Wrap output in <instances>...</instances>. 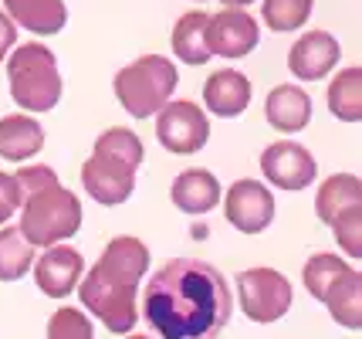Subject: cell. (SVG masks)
<instances>
[{
	"mask_svg": "<svg viewBox=\"0 0 362 339\" xmlns=\"http://www.w3.org/2000/svg\"><path fill=\"white\" fill-rule=\"evenodd\" d=\"M247 4H254V0H223V7H247Z\"/></svg>",
	"mask_w": 362,
	"mask_h": 339,
	"instance_id": "obj_32",
	"label": "cell"
},
{
	"mask_svg": "<svg viewBox=\"0 0 362 339\" xmlns=\"http://www.w3.org/2000/svg\"><path fill=\"white\" fill-rule=\"evenodd\" d=\"M156 136L163 149L189 156V153H200L210 139V119L204 115V109L197 102H166L156 113Z\"/></svg>",
	"mask_w": 362,
	"mask_h": 339,
	"instance_id": "obj_7",
	"label": "cell"
},
{
	"mask_svg": "<svg viewBox=\"0 0 362 339\" xmlns=\"http://www.w3.org/2000/svg\"><path fill=\"white\" fill-rule=\"evenodd\" d=\"M261 41L257 21L240 7H223L221 14L206 17V48L221 58H244Z\"/></svg>",
	"mask_w": 362,
	"mask_h": 339,
	"instance_id": "obj_11",
	"label": "cell"
},
{
	"mask_svg": "<svg viewBox=\"0 0 362 339\" xmlns=\"http://www.w3.org/2000/svg\"><path fill=\"white\" fill-rule=\"evenodd\" d=\"M339 54H342V48H339V41L329 31H308L291 45L288 68L301 81H318L332 75V68L339 65Z\"/></svg>",
	"mask_w": 362,
	"mask_h": 339,
	"instance_id": "obj_13",
	"label": "cell"
},
{
	"mask_svg": "<svg viewBox=\"0 0 362 339\" xmlns=\"http://www.w3.org/2000/svg\"><path fill=\"white\" fill-rule=\"evenodd\" d=\"M230 312L227 278L197 258L166 261L142 295V316L159 339H217Z\"/></svg>",
	"mask_w": 362,
	"mask_h": 339,
	"instance_id": "obj_1",
	"label": "cell"
},
{
	"mask_svg": "<svg viewBox=\"0 0 362 339\" xmlns=\"http://www.w3.org/2000/svg\"><path fill=\"white\" fill-rule=\"evenodd\" d=\"M204 105L206 113L221 115V119H234L251 105V81L234 68L214 71L204 85Z\"/></svg>",
	"mask_w": 362,
	"mask_h": 339,
	"instance_id": "obj_14",
	"label": "cell"
},
{
	"mask_svg": "<svg viewBox=\"0 0 362 339\" xmlns=\"http://www.w3.org/2000/svg\"><path fill=\"white\" fill-rule=\"evenodd\" d=\"M81 227V204L71 190L62 183H51L41 190H31L21 200V224L17 231L34 244V248H51V244L68 241Z\"/></svg>",
	"mask_w": 362,
	"mask_h": 339,
	"instance_id": "obj_3",
	"label": "cell"
},
{
	"mask_svg": "<svg viewBox=\"0 0 362 339\" xmlns=\"http://www.w3.org/2000/svg\"><path fill=\"white\" fill-rule=\"evenodd\" d=\"M17 45V24L11 17L0 11V65H4V58L11 54V48Z\"/></svg>",
	"mask_w": 362,
	"mask_h": 339,
	"instance_id": "obj_31",
	"label": "cell"
},
{
	"mask_svg": "<svg viewBox=\"0 0 362 339\" xmlns=\"http://www.w3.org/2000/svg\"><path fill=\"white\" fill-rule=\"evenodd\" d=\"M206 17L204 11H187L173 28V51L183 65H206L210 48H206Z\"/></svg>",
	"mask_w": 362,
	"mask_h": 339,
	"instance_id": "obj_21",
	"label": "cell"
},
{
	"mask_svg": "<svg viewBox=\"0 0 362 339\" xmlns=\"http://www.w3.org/2000/svg\"><path fill=\"white\" fill-rule=\"evenodd\" d=\"M7 81L11 96L28 113H51L62 102V75L58 62L45 45H21L11 48L7 58Z\"/></svg>",
	"mask_w": 362,
	"mask_h": 339,
	"instance_id": "obj_4",
	"label": "cell"
},
{
	"mask_svg": "<svg viewBox=\"0 0 362 339\" xmlns=\"http://www.w3.org/2000/svg\"><path fill=\"white\" fill-rule=\"evenodd\" d=\"M34 272V282H37V289L51 295V299H64L68 292H75V285L81 282V275H85V258H81L75 248H68V244H51L41 261H34L31 265Z\"/></svg>",
	"mask_w": 362,
	"mask_h": 339,
	"instance_id": "obj_12",
	"label": "cell"
},
{
	"mask_svg": "<svg viewBox=\"0 0 362 339\" xmlns=\"http://www.w3.org/2000/svg\"><path fill=\"white\" fill-rule=\"evenodd\" d=\"M136 170L139 166H132L122 156H112L105 149H92V156L81 166L85 194L92 197L95 204H102V207L126 204L132 190H136Z\"/></svg>",
	"mask_w": 362,
	"mask_h": 339,
	"instance_id": "obj_8",
	"label": "cell"
},
{
	"mask_svg": "<svg viewBox=\"0 0 362 339\" xmlns=\"http://www.w3.org/2000/svg\"><path fill=\"white\" fill-rule=\"evenodd\" d=\"M146 272H149V248L129 234L112 238L102 258L95 261V268L81 278V306L95 319H102L109 333H129L139 323L136 319V289Z\"/></svg>",
	"mask_w": 362,
	"mask_h": 339,
	"instance_id": "obj_2",
	"label": "cell"
},
{
	"mask_svg": "<svg viewBox=\"0 0 362 339\" xmlns=\"http://www.w3.org/2000/svg\"><path fill=\"white\" fill-rule=\"evenodd\" d=\"M45 146V130L31 115H4L0 119V160L24 163L37 156Z\"/></svg>",
	"mask_w": 362,
	"mask_h": 339,
	"instance_id": "obj_17",
	"label": "cell"
},
{
	"mask_svg": "<svg viewBox=\"0 0 362 339\" xmlns=\"http://www.w3.org/2000/svg\"><path fill=\"white\" fill-rule=\"evenodd\" d=\"M34 244L17 227H0V282H17L31 272Z\"/></svg>",
	"mask_w": 362,
	"mask_h": 339,
	"instance_id": "obj_23",
	"label": "cell"
},
{
	"mask_svg": "<svg viewBox=\"0 0 362 339\" xmlns=\"http://www.w3.org/2000/svg\"><path fill=\"white\" fill-rule=\"evenodd\" d=\"M223 217L240 234H261L274 221V197L257 180H237L223 197Z\"/></svg>",
	"mask_w": 362,
	"mask_h": 339,
	"instance_id": "obj_9",
	"label": "cell"
},
{
	"mask_svg": "<svg viewBox=\"0 0 362 339\" xmlns=\"http://www.w3.org/2000/svg\"><path fill=\"white\" fill-rule=\"evenodd\" d=\"M332 234H335V241H339V248L346 251L349 258L356 261L362 255V207H352V210H346L342 217H335L332 221Z\"/></svg>",
	"mask_w": 362,
	"mask_h": 339,
	"instance_id": "obj_28",
	"label": "cell"
},
{
	"mask_svg": "<svg viewBox=\"0 0 362 339\" xmlns=\"http://www.w3.org/2000/svg\"><path fill=\"white\" fill-rule=\"evenodd\" d=\"M17 187H21V197L31 194V190H41V187H51V183H58V173L51 170V166H24V170H17L14 173Z\"/></svg>",
	"mask_w": 362,
	"mask_h": 339,
	"instance_id": "obj_29",
	"label": "cell"
},
{
	"mask_svg": "<svg viewBox=\"0 0 362 339\" xmlns=\"http://www.w3.org/2000/svg\"><path fill=\"white\" fill-rule=\"evenodd\" d=\"M21 187L11 173H0V224H7L14 217V210H21Z\"/></svg>",
	"mask_w": 362,
	"mask_h": 339,
	"instance_id": "obj_30",
	"label": "cell"
},
{
	"mask_svg": "<svg viewBox=\"0 0 362 339\" xmlns=\"http://www.w3.org/2000/svg\"><path fill=\"white\" fill-rule=\"evenodd\" d=\"M170 197H173V204L183 214H206V210H214L221 204V183H217V177L210 170L193 166V170H183L173 180Z\"/></svg>",
	"mask_w": 362,
	"mask_h": 339,
	"instance_id": "obj_15",
	"label": "cell"
},
{
	"mask_svg": "<svg viewBox=\"0 0 362 339\" xmlns=\"http://www.w3.org/2000/svg\"><path fill=\"white\" fill-rule=\"evenodd\" d=\"M261 173L268 177V183L281 187V190H305V187L315 183L318 163L301 143L281 139V143H271L261 153Z\"/></svg>",
	"mask_w": 362,
	"mask_h": 339,
	"instance_id": "obj_10",
	"label": "cell"
},
{
	"mask_svg": "<svg viewBox=\"0 0 362 339\" xmlns=\"http://www.w3.org/2000/svg\"><path fill=\"white\" fill-rule=\"evenodd\" d=\"M176 81H180V75H176V65L170 58L142 54L115 75L112 88H115V98L122 102V109L132 119H149L173 98Z\"/></svg>",
	"mask_w": 362,
	"mask_h": 339,
	"instance_id": "obj_5",
	"label": "cell"
},
{
	"mask_svg": "<svg viewBox=\"0 0 362 339\" xmlns=\"http://www.w3.org/2000/svg\"><path fill=\"white\" fill-rule=\"evenodd\" d=\"M322 302L329 306L332 319H335L339 326L359 329L362 326V275H359V268L349 265L346 272L339 275L329 289H325Z\"/></svg>",
	"mask_w": 362,
	"mask_h": 339,
	"instance_id": "obj_19",
	"label": "cell"
},
{
	"mask_svg": "<svg viewBox=\"0 0 362 339\" xmlns=\"http://www.w3.org/2000/svg\"><path fill=\"white\" fill-rule=\"evenodd\" d=\"M329 113L339 122H359L362 119V71L346 68L329 85Z\"/></svg>",
	"mask_w": 362,
	"mask_h": 339,
	"instance_id": "obj_22",
	"label": "cell"
},
{
	"mask_svg": "<svg viewBox=\"0 0 362 339\" xmlns=\"http://www.w3.org/2000/svg\"><path fill=\"white\" fill-rule=\"evenodd\" d=\"M95 149H105L112 156H122V160H129L132 166H142V156H146L139 136L132 130H105L95 139Z\"/></svg>",
	"mask_w": 362,
	"mask_h": 339,
	"instance_id": "obj_27",
	"label": "cell"
},
{
	"mask_svg": "<svg viewBox=\"0 0 362 339\" xmlns=\"http://www.w3.org/2000/svg\"><path fill=\"white\" fill-rule=\"evenodd\" d=\"M47 339H95L92 319H85L81 309H58L47 319Z\"/></svg>",
	"mask_w": 362,
	"mask_h": 339,
	"instance_id": "obj_26",
	"label": "cell"
},
{
	"mask_svg": "<svg viewBox=\"0 0 362 339\" xmlns=\"http://www.w3.org/2000/svg\"><path fill=\"white\" fill-rule=\"evenodd\" d=\"M362 207V183L356 173H335L329 177L315 194V214L322 224H332L346 210Z\"/></svg>",
	"mask_w": 362,
	"mask_h": 339,
	"instance_id": "obj_20",
	"label": "cell"
},
{
	"mask_svg": "<svg viewBox=\"0 0 362 339\" xmlns=\"http://www.w3.org/2000/svg\"><path fill=\"white\" fill-rule=\"evenodd\" d=\"M264 115L274 130L301 132L312 122V98L298 85H278V88H271L268 102H264Z\"/></svg>",
	"mask_w": 362,
	"mask_h": 339,
	"instance_id": "obj_16",
	"label": "cell"
},
{
	"mask_svg": "<svg viewBox=\"0 0 362 339\" xmlns=\"http://www.w3.org/2000/svg\"><path fill=\"white\" fill-rule=\"evenodd\" d=\"M129 339H149V336H129Z\"/></svg>",
	"mask_w": 362,
	"mask_h": 339,
	"instance_id": "obj_33",
	"label": "cell"
},
{
	"mask_svg": "<svg viewBox=\"0 0 362 339\" xmlns=\"http://www.w3.org/2000/svg\"><path fill=\"white\" fill-rule=\"evenodd\" d=\"M312 0H264L261 4V17L268 21L271 31H298L301 24L312 17Z\"/></svg>",
	"mask_w": 362,
	"mask_h": 339,
	"instance_id": "obj_24",
	"label": "cell"
},
{
	"mask_svg": "<svg viewBox=\"0 0 362 339\" xmlns=\"http://www.w3.org/2000/svg\"><path fill=\"white\" fill-rule=\"evenodd\" d=\"M237 299L251 323H274L291 309V282L274 268H247L237 275Z\"/></svg>",
	"mask_w": 362,
	"mask_h": 339,
	"instance_id": "obj_6",
	"label": "cell"
},
{
	"mask_svg": "<svg viewBox=\"0 0 362 339\" xmlns=\"http://www.w3.org/2000/svg\"><path fill=\"white\" fill-rule=\"evenodd\" d=\"M4 14L31 34H58L68 24V7L62 0H4Z\"/></svg>",
	"mask_w": 362,
	"mask_h": 339,
	"instance_id": "obj_18",
	"label": "cell"
},
{
	"mask_svg": "<svg viewBox=\"0 0 362 339\" xmlns=\"http://www.w3.org/2000/svg\"><path fill=\"white\" fill-rule=\"evenodd\" d=\"M346 268H349V265L339 258V255H325V251H322V255H312V258L305 261V268H301V278H305V289H308V295L322 302L325 289H329L332 282L346 272Z\"/></svg>",
	"mask_w": 362,
	"mask_h": 339,
	"instance_id": "obj_25",
	"label": "cell"
}]
</instances>
